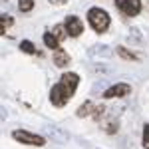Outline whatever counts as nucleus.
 <instances>
[{"label":"nucleus","mask_w":149,"mask_h":149,"mask_svg":"<svg viewBox=\"0 0 149 149\" xmlns=\"http://www.w3.org/2000/svg\"><path fill=\"white\" fill-rule=\"evenodd\" d=\"M60 84H64V86L68 88V92L74 95L76 88H78V84H80V76H78V74H74V72H66V74L60 78Z\"/></svg>","instance_id":"1a4fd4ad"},{"label":"nucleus","mask_w":149,"mask_h":149,"mask_svg":"<svg viewBox=\"0 0 149 149\" xmlns=\"http://www.w3.org/2000/svg\"><path fill=\"white\" fill-rule=\"evenodd\" d=\"M18 8L20 12H30L34 8V0H18Z\"/></svg>","instance_id":"f3484780"},{"label":"nucleus","mask_w":149,"mask_h":149,"mask_svg":"<svg viewBox=\"0 0 149 149\" xmlns=\"http://www.w3.org/2000/svg\"><path fill=\"white\" fill-rule=\"evenodd\" d=\"M42 133H44L46 139H52V141H56V143H60V145H64V143L70 141L68 131H64L62 127L54 125V123H44V125H42Z\"/></svg>","instance_id":"f03ea898"},{"label":"nucleus","mask_w":149,"mask_h":149,"mask_svg":"<svg viewBox=\"0 0 149 149\" xmlns=\"http://www.w3.org/2000/svg\"><path fill=\"white\" fill-rule=\"evenodd\" d=\"M115 52H117V56H119V58H123V60H127V62H139V58L135 56L133 52H129L127 48H123V46H119Z\"/></svg>","instance_id":"ddd939ff"},{"label":"nucleus","mask_w":149,"mask_h":149,"mask_svg":"<svg viewBox=\"0 0 149 149\" xmlns=\"http://www.w3.org/2000/svg\"><path fill=\"white\" fill-rule=\"evenodd\" d=\"M52 60H54V64H56L58 68H66V66L70 64V56H68V52H66V50H62V48L54 52Z\"/></svg>","instance_id":"9d476101"},{"label":"nucleus","mask_w":149,"mask_h":149,"mask_svg":"<svg viewBox=\"0 0 149 149\" xmlns=\"http://www.w3.org/2000/svg\"><path fill=\"white\" fill-rule=\"evenodd\" d=\"M48 2H50V4H58V6H60V4H68V0H48Z\"/></svg>","instance_id":"aec40b11"},{"label":"nucleus","mask_w":149,"mask_h":149,"mask_svg":"<svg viewBox=\"0 0 149 149\" xmlns=\"http://www.w3.org/2000/svg\"><path fill=\"white\" fill-rule=\"evenodd\" d=\"M135 42V44H143V36L137 28H129V34H127V42Z\"/></svg>","instance_id":"4468645a"},{"label":"nucleus","mask_w":149,"mask_h":149,"mask_svg":"<svg viewBox=\"0 0 149 149\" xmlns=\"http://www.w3.org/2000/svg\"><path fill=\"white\" fill-rule=\"evenodd\" d=\"M72 100V93L68 92V88L64 86V84H54L52 86V90H50V102L54 103L56 107H62V105H66V103Z\"/></svg>","instance_id":"7ed1b4c3"},{"label":"nucleus","mask_w":149,"mask_h":149,"mask_svg":"<svg viewBox=\"0 0 149 149\" xmlns=\"http://www.w3.org/2000/svg\"><path fill=\"white\" fill-rule=\"evenodd\" d=\"M88 56L95 58V60H107V58L113 56V50L107 46V44H93V46L88 50Z\"/></svg>","instance_id":"6e6552de"},{"label":"nucleus","mask_w":149,"mask_h":149,"mask_svg":"<svg viewBox=\"0 0 149 149\" xmlns=\"http://www.w3.org/2000/svg\"><path fill=\"white\" fill-rule=\"evenodd\" d=\"M12 137L16 139V141H20V143H26V145H44L46 143L44 135H38V133L26 131V129H14Z\"/></svg>","instance_id":"20e7f679"},{"label":"nucleus","mask_w":149,"mask_h":149,"mask_svg":"<svg viewBox=\"0 0 149 149\" xmlns=\"http://www.w3.org/2000/svg\"><path fill=\"white\" fill-rule=\"evenodd\" d=\"M52 34L56 36V38L60 40V42H62V40H64V38L68 36V32H66V26H64V24H58V26H54V30H52Z\"/></svg>","instance_id":"2eb2a0df"},{"label":"nucleus","mask_w":149,"mask_h":149,"mask_svg":"<svg viewBox=\"0 0 149 149\" xmlns=\"http://www.w3.org/2000/svg\"><path fill=\"white\" fill-rule=\"evenodd\" d=\"M131 93V86L129 84H115V86H109L105 92H103V97L105 100H109V97H125Z\"/></svg>","instance_id":"0eeeda50"},{"label":"nucleus","mask_w":149,"mask_h":149,"mask_svg":"<svg viewBox=\"0 0 149 149\" xmlns=\"http://www.w3.org/2000/svg\"><path fill=\"white\" fill-rule=\"evenodd\" d=\"M88 22H90V26H92L97 34H103V32L109 28L111 18H109V14L103 10V8L93 6V8H90V10H88Z\"/></svg>","instance_id":"f257e3e1"},{"label":"nucleus","mask_w":149,"mask_h":149,"mask_svg":"<svg viewBox=\"0 0 149 149\" xmlns=\"http://www.w3.org/2000/svg\"><path fill=\"white\" fill-rule=\"evenodd\" d=\"M93 72H95V74H109L111 68H109V66H103V64H95V66H93Z\"/></svg>","instance_id":"6ab92c4d"},{"label":"nucleus","mask_w":149,"mask_h":149,"mask_svg":"<svg viewBox=\"0 0 149 149\" xmlns=\"http://www.w3.org/2000/svg\"><path fill=\"white\" fill-rule=\"evenodd\" d=\"M20 50L26 52V54H36V46L30 40H22V42H20Z\"/></svg>","instance_id":"dca6fc26"},{"label":"nucleus","mask_w":149,"mask_h":149,"mask_svg":"<svg viewBox=\"0 0 149 149\" xmlns=\"http://www.w3.org/2000/svg\"><path fill=\"white\" fill-rule=\"evenodd\" d=\"M42 40H44V46H46V48L54 50V52H56V50H60V40H58L52 32H46V34L42 36Z\"/></svg>","instance_id":"9b49d317"},{"label":"nucleus","mask_w":149,"mask_h":149,"mask_svg":"<svg viewBox=\"0 0 149 149\" xmlns=\"http://www.w3.org/2000/svg\"><path fill=\"white\" fill-rule=\"evenodd\" d=\"M141 143H143L145 149H149V123L143 125V141H141Z\"/></svg>","instance_id":"a211bd4d"},{"label":"nucleus","mask_w":149,"mask_h":149,"mask_svg":"<svg viewBox=\"0 0 149 149\" xmlns=\"http://www.w3.org/2000/svg\"><path fill=\"white\" fill-rule=\"evenodd\" d=\"M64 26H66V32H68L70 38H78L84 32V22H81V18H78V16H68Z\"/></svg>","instance_id":"423d86ee"},{"label":"nucleus","mask_w":149,"mask_h":149,"mask_svg":"<svg viewBox=\"0 0 149 149\" xmlns=\"http://www.w3.org/2000/svg\"><path fill=\"white\" fill-rule=\"evenodd\" d=\"M95 107H97V105L93 102H86L84 105H80V109H78L76 113H78V117H86V115H90V113H95Z\"/></svg>","instance_id":"f8f14e48"},{"label":"nucleus","mask_w":149,"mask_h":149,"mask_svg":"<svg viewBox=\"0 0 149 149\" xmlns=\"http://www.w3.org/2000/svg\"><path fill=\"white\" fill-rule=\"evenodd\" d=\"M115 4L125 16H137L141 12V0H115Z\"/></svg>","instance_id":"39448f33"}]
</instances>
